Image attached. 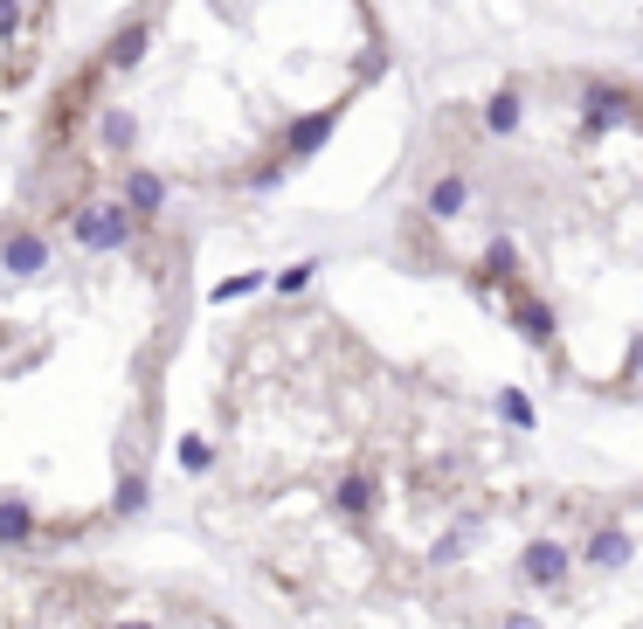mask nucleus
Returning <instances> with one entry per match:
<instances>
[{
    "label": "nucleus",
    "mask_w": 643,
    "mask_h": 629,
    "mask_svg": "<svg viewBox=\"0 0 643 629\" xmlns=\"http://www.w3.org/2000/svg\"><path fill=\"white\" fill-rule=\"evenodd\" d=\"M595 485L478 380L283 284L222 326L187 443L201 540L312 629H567Z\"/></svg>",
    "instance_id": "nucleus-1"
},
{
    "label": "nucleus",
    "mask_w": 643,
    "mask_h": 629,
    "mask_svg": "<svg viewBox=\"0 0 643 629\" xmlns=\"http://www.w3.org/2000/svg\"><path fill=\"white\" fill-rule=\"evenodd\" d=\"M394 250L560 394L643 408V76L513 63L423 111Z\"/></svg>",
    "instance_id": "nucleus-2"
},
{
    "label": "nucleus",
    "mask_w": 643,
    "mask_h": 629,
    "mask_svg": "<svg viewBox=\"0 0 643 629\" xmlns=\"http://www.w3.org/2000/svg\"><path fill=\"white\" fill-rule=\"evenodd\" d=\"M194 326V215L14 187L0 207V561H70L153 505Z\"/></svg>",
    "instance_id": "nucleus-3"
},
{
    "label": "nucleus",
    "mask_w": 643,
    "mask_h": 629,
    "mask_svg": "<svg viewBox=\"0 0 643 629\" xmlns=\"http://www.w3.org/2000/svg\"><path fill=\"white\" fill-rule=\"evenodd\" d=\"M388 76L381 0H131L35 104L22 194L201 222L291 187Z\"/></svg>",
    "instance_id": "nucleus-4"
},
{
    "label": "nucleus",
    "mask_w": 643,
    "mask_h": 629,
    "mask_svg": "<svg viewBox=\"0 0 643 629\" xmlns=\"http://www.w3.org/2000/svg\"><path fill=\"white\" fill-rule=\"evenodd\" d=\"M0 629H242L222 602L118 567L0 561Z\"/></svg>",
    "instance_id": "nucleus-5"
},
{
    "label": "nucleus",
    "mask_w": 643,
    "mask_h": 629,
    "mask_svg": "<svg viewBox=\"0 0 643 629\" xmlns=\"http://www.w3.org/2000/svg\"><path fill=\"white\" fill-rule=\"evenodd\" d=\"M55 28H63V0H0V139L42 84Z\"/></svg>",
    "instance_id": "nucleus-6"
}]
</instances>
